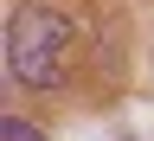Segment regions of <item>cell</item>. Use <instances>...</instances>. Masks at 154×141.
Wrapping results in <instances>:
<instances>
[{"mask_svg":"<svg viewBox=\"0 0 154 141\" xmlns=\"http://www.w3.org/2000/svg\"><path fill=\"white\" fill-rule=\"evenodd\" d=\"M0 141H45L32 122H19V115H7V128H0Z\"/></svg>","mask_w":154,"mask_h":141,"instance_id":"cell-2","label":"cell"},{"mask_svg":"<svg viewBox=\"0 0 154 141\" xmlns=\"http://www.w3.org/2000/svg\"><path fill=\"white\" fill-rule=\"evenodd\" d=\"M71 51V19L58 7H19L13 26H7V71L19 77L26 90H45L58 64Z\"/></svg>","mask_w":154,"mask_h":141,"instance_id":"cell-1","label":"cell"}]
</instances>
